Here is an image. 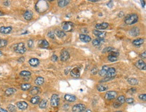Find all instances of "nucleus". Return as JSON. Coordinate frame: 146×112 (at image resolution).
<instances>
[{
	"mask_svg": "<svg viewBox=\"0 0 146 112\" xmlns=\"http://www.w3.org/2000/svg\"><path fill=\"white\" fill-rule=\"evenodd\" d=\"M138 16L135 13H132V14H128L125 17V23L127 25H133L134 23H137L138 21Z\"/></svg>",
	"mask_w": 146,
	"mask_h": 112,
	"instance_id": "obj_1",
	"label": "nucleus"
},
{
	"mask_svg": "<svg viewBox=\"0 0 146 112\" xmlns=\"http://www.w3.org/2000/svg\"><path fill=\"white\" fill-rule=\"evenodd\" d=\"M36 10L39 12H43L47 10L48 8V4L45 1H40L36 5Z\"/></svg>",
	"mask_w": 146,
	"mask_h": 112,
	"instance_id": "obj_2",
	"label": "nucleus"
},
{
	"mask_svg": "<svg viewBox=\"0 0 146 112\" xmlns=\"http://www.w3.org/2000/svg\"><path fill=\"white\" fill-rule=\"evenodd\" d=\"M14 50L16 51V53L18 54H24L26 51V48L25 47V45L23 43H19L18 44H16L15 46L14 47Z\"/></svg>",
	"mask_w": 146,
	"mask_h": 112,
	"instance_id": "obj_3",
	"label": "nucleus"
},
{
	"mask_svg": "<svg viewBox=\"0 0 146 112\" xmlns=\"http://www.w3.org/2000/svg\"><path fill=\"white\" fill-rule=\"evenodd\" d=\"M73 27H74V24L70 21H65L62 23V29L65 31L71 32L73 31Z\"/></svg>",
	"mask_w": 146,
	"mask_h": 112,
	"instance_id": "obj_4",
	"label": "nucleus"
},
{
	"mask_svg": "<svg viewBox=\"0 0 146 112\" xmlns=\"http://www.w3.org/2000/svg\"><path fill=\"white\" fill-rule=\"evenodd\" d=\"M86 109V105L82 104H75L72 108L73 112H83Z\"/></svg>",
	"mask_w": 146,
	"mask_h": 112,
	"instance_id": "obj_5",
	"label": "nucleus"
},
{
	"mask_svg": "<svg viewBox=\"0 0 146 112\" xmlns=\"http://www.w3.org/2000/svg\"><path fill=\"white\" fill-rule=\"evenodd\" d=\"M59 97L57 94H53L51 98V105L53 107H57L59 105Z\"/></svg>",
	"mask_w": 146,
	"mask_h": 112,
	"instance_id": "obj_6",
	"label": "nucleus"
},
{
	"mask_svg": "<svg viewBox=\"0 0 146 112\" xmlns=\"http://www.w3.org/2000/svg\"><path fill=\"white\" fill-rule=\"evenodd\" d=\"M117 93L116 91H109L106 93L105 95V99L107 100H114L117 97Z\"/></svg>",
	"mask_w": 146,
	"mask_h": 112,
	"instance_id": "obj_7",
	"label": "nucleus"
},
{
	"mask_svg": "<svg viewBox=\"0 0 146 112\" xmlns=\"http://www.w3.org/2000/svg\"><path fill=\"white\" fill-rule=\"evenodd\" d=\"M135 66L141 70H146V63L143 61L142 59L137 60L135 63Z\"/></svg>",
	"mask_w": 146,
	"mask_h": 112,
	"instance_id": "obj_8",
	"label": "nucleus"
},
{
	"mask_svg": "<svg viewBox=\"0 0 146 112\" xmlns=\"http://www.w3.org/2000/svg\"><path fill=\"white\" fill-rule=\"evenodd\" d=\"M61 60L62 61V62H66V61H67L69 59V57H70V55H69V53L67 51V50H63L62 52H61Z\"/></svg>",
	"mask_w": 146,
	"mask_h": 112,
	"instance_id": "obj_9",
	"label": "nucleus"
},
{
	"mask_svg": "<svg viewBox=\"0 0 146 112\" xmlns=\"http://www.w3.org/2000/svg\"><path fill=\"white\" fill-rule=\"evenodd\" d=\"M116 75V70L114 67H109V69L107 71L106 77L110 78H114Z\"/></svg>",
	"mask_w": 146,
	"mask_h": 112,
	"instance_id": "obj_10",
	"label": "nucleus"
},
{
	"mask_svg": "<svg viewBox=\"0 0 146 112\" xmlns=\"http://www.w3.org/2000/svg\"><path fill=\"white\" fill-rule=\"evenodd\" d=\"M71 75L74 78H78L80 76V70L78 67H75L71 70Z\"/></svg>",
	"mask_w": 146,
	"mask_h": 112,
	"instance_id": "obj_11",
	"label": "nucleus"
},
{
	"mask_svg": "<svg viewBox=\"0 0 146 112\" xmlns=\"http://www.w3.org/2000/svg\"><path fill=\"white\" fill-rule=\"evenodd\" d=\"M139 33H140L139 29L137 27H133L130 31H129V34H130V35H131V36H133V37L138 36V35H139Z\"/></svg>",
	"mask_w": 146,
	"mask_h": 112,
	"instance_id": "obj_12",
	"label": "nucleus"
},
{
	"mask_svg": "<svg viewBox=\"0 0 146 112\" xmlns=\"http://www.w3.org/2000/svg\"><path fill=\"white\" fill-rule=\"evenodd\" d=\"M79 39L82 41L84 43H88L91 41L92 39L89 35H86V34H80L79 35Z\"/></svg>",
	"mask_w": 146,
	"mask_h": 112,
	"instance_id": "obj_13",
	"label": "nucleus"
},
{
	"mask_svg": "<svg viewBox=\"0 0 146 112\" xmlns=\"http://www.w3.org/2000/svg\"><path fill=\"white\" fill-rule=\"evenodd\" d=\"M93 33L94 35L98 37L100 39H104V37L106 36V32L105 31H100L98 30H94Z\"/></svg>",
	"mask_w": 146,
	"mask_h": 112,
	"instance_id": "obj_14",
	"label": "nucleus"
},
{
	"mask_svg": "<svg viewBox=\"0 0 146 112\" xmlns=\"http://www.w3.org/2000/svg\"><path fill=\"white\" fill-rule=\"evenodd\" d=\"M103 42H104V39H95L92 41V45L94 47H100Z\"/></svg>",
	"mask_w": 146,
	"mask_h": 112,
	"instance_id": "obj_15",
	"label": "nucleus"
},
{
	"mask_svg": "<svg viewBox=\"0 0 146 112\" xmlns=\"http://www.w3.org/2000/svg\"><path fill=\"white\" fill-rule=\"evenodd\" d=\"M16 105L17 107L22 110H24L28 108V104L25 101H19L16 104Z\"/></svg>",
	"mask_w": 146,
	"mask_h": 112,
	"instance_id": "obj_16",
	"label": "nucleus"
},
{
	"mask_svg": "<svg viewBox=\"0 0 146 112\" xmlns=\"http://www.w3.org/2000/svg\"><path fill=\"white\" fill-rule=\"evenodd\" d=\"M28 63L32 67H36V66H38L39 65L40 62L37 58H32V59H30L29 60Z\"/></svg>",
	"mask_w": 146,
	"mask_h": 112,
	"instance_id": "obj_17",
	"label": "nucleus"
},
{
	"mask_svg": "<svg viewBox=\"0 0 146 112\" xmlns=\"http://www.w3.org/2000/svg\"><path fill=\"white\" fill-rule=\"evenodd\" d=\"M39 46L40 48H47L49 46V43L47 40L43 39V40H40L39 41Z\"/></svg>",
	"mask_w": 146,
	"mask_h": 112,
	"instance_id": "obj_18",
	"label": "nucleus"
},
{
	"mask_svg": "<svg viewBox=\"0 0 146 112\" xmlns=\"http://www.w3.org/2000/svg\"><path fill=\"white\" fill-rule=\"evenodd\" d=\"M12 30V27H0V32L1 33H4V34H8L10 33Z\"/></svg>",
	"mask_w": 146,
	"mask_h": 112,
	"instance_id": "obj_19",
	"label": "nucleus"
},
{
	"mask_svg": "<svg viewBox=\"0 0 146 112\" xmlns=\"http://www.w3.org/2000/svg\"><path fill=\"white\" fill-rule=\"evenodd\" d=\"M76 97L73 95H71V94H66L65 95V100L67 101H69V102H73L76 100Z\"/></svg>",
	"mask_w": 146,
	"mask_h": 112,
	"instance_id": "obj_20",
	"label": "nucleus"
},
{
	"mask_svg": "<svg viewBox=\"0 0 146 112\" xmlns=\"http://www.w3.org/2000/svg\"><path fill=\"white\" fill-rule=\"evenodd\" d=\"M109 69V67H108L107 66H103L102 68V70H100V71H99L98 72V74L100 75V76H102V77H104V76H106V75H107V71H108V70Z\"/></svg>",
	"mask_w": 146,
	"mask_h": 112,
	"instance_id": "obj_21",
	"label": "nucleus"
},
{
	"mask_svg": "<svg viewBox=\"0 0 146 112\" xmlns=\"http://www.w3.org/2000/svg\"><path fill=\"white\" fill-rule=\"evenodd\" d=\"M108 27V23H105V22L102 23H98L96 25V28L97 29H105Z\"/></svg>",
	"mask_w": 146,
	"mask_h": 112,
	"instance_id": "obj_22",
	"label": "nucleus"
},
{
	"mask_svg": "<svg viewBox=\"0 0 146 112\" xmlns=\"http://www.w3.org/2000/svg\"><path fill=\"white\" fill-rule=\"evenodd\" d=\"M40 92V89L39 87H33L31 89V90L30 91V93L32 95H34L36 96L37 94Z\"/></svg>",
	"mask_w": 146,
	"mask_h": 112,
	"instance_id": "obj_23",
	"label": "nucleus"
},
{
	"mask_svg": "<svg viewBox=\"0 0 146 112\" xmlns=\"http://www.w3.org/2000/svg\"><path fill=\"white\" fill-rule=\"evenodd\" d=\"M24 19H26V20H31L33 17V13L31 11H26V12L24 13Z\"/></svg>",
	"mask_w": 146,
	"mask_h": 112,
	"instance_id": "obj_24",
	"label": "nucleus"
},
{
	"mask_svg": "<svg viewBox=\"0 0 146 112\" xmlns=\"http://www.w3.org/2000/svg\"><path fill=\"white\" fill-rule=\"evenodd\" d=\"M144 43V39L141 38L137 39H135L134 41H133V44L135 46H141L143 43Z\"/></svg>",
	"mask_w": 146,
	"mask_h": 112,
	"instance_id": "obj_25",
	"label": "nucleus"
},
{
	"mask_svg": "<svg viewBox=\"0 0 146 112\" xmlns=\"http://www.w3.org/2000/svg\"><path fill=\"white\" fill-rule=\"evenodd\" d=\"M96 89L98 91H107L108 89V86L105 85H102V84H99L96 86Z\"/></svg>",
	"mask_w": 146,
	"mask_h": 112,
	"instance_id": "obj_26",
	"label": "nucleus"
},
{
	"mask_svg": "<svg viewBox=\"0 0 146 112\" xmlns=\"http://www.w3.org/2000/svg\"><path fill=\"white\" fill-rule=\"evenodd\" d=\"M127 81H128V83H129L130 85H138V83H139L138 80H137V79H135V78H133V77H131V78H129V79H127Z\"/></svg>",
	"mask_w": 146,
	"mask_h": 112,
	"instance_id": "obj_27",
	"label": "nucleus"
},
{
	"mask_svg": "<svg viewBox=\"0 0 146 112\" xmlns=\"http://www.w3.org/2000/svg\"><path fill=\"white\" fill-rule=\"evenodd\" d=\"M70 2V1H66V0H61L58 1V5L60 8H63L67 5Z\"/></svg>",
	"mask_w": 146,
	"mask_h": 112,
	"instance_id": "obj_28",
	"label": "nucleus"
},
{
	"mask_svg": "<svg viewBox=\"0 0 146 112\" xmlns=\"http://www.w3.org/2000/svg\"><path fill=\"white\" fill-rule=\"evenodd\" d=\"M40 101V97L39 96H36L33 97L32 98H31L30 100V102H31L32 104H38Z\"/></svg>",
	"mask_w": 146,
	"mask_h": 112,
	"instance_id": "obj_29",
	"label": "nucleus"
},
{
	"mask_svg": "<svg viewBox=\"0 0 146 112\" xmlns=\"http://www.w3.org/2000/svg\"><path fill=\"white\" fill-rule=\"evenodd\" d=\"M44 81V80L43 77H38L35 79V81H34V83H35L36 85H43V84Z\"/></svg>",
	"mask_w": 146,
	"mask_h": 112,
	"instance_id": "obj_30",
	"label": "nucleus"
},
{
	"mask_svg": "<svg viewBox=\"0 0 146 112\" xmlns=\"http://www.w3.org/2000/svg\"><path fill=\"white\" fill-rule=\"evenodd\" d=\"M16 92V89L15 88H13V87H10V88H8V89H6L5 91V95H12L14 93H15Z\"/></svg>",
	"mask_w": 146,
	"mask_h": 112,
	"instance_id": "obj_31",
	"label": "nucleus"
},
{
	"mask_svg": "<svg viewBox=\"0 0 146 112\" xmlns=\"http://www.w3.org/2000/svg\"><path fill=\"white\" fill-rule=\"evenodd\" d=\"M47 100H45V99L42 100L40 101V102L39 103L40 108H42V109L45 108L47 107Z\"/></svg>",
	"mask_w": 146,
	"mask_h": 112,
	"instance_id": "obj_32",
	"label": "nucleus"
},
{
	"mask_svg": "<svg viewBox=\"0 0 146 112\" xmlns=\"http://www.w3.org/2000/svg\"><path fill=\"white\" fill-rule=\"evenodd\" d=\"M55 34L57 35V37H59L60 38H62L64 36H65V32L63 31H61V30H59V29H56Z\"/></svg>",
	"mask_w": 146,
	"mask_h": 112,
	"instance_id": "obj_33",
	"label": "nucleus"
},
{
	"mask_svg": "<svg viewBox=\"0 0 146 112\" xmlns=\"http://www.w3.org/2000/svg\"><path fill=\"white\" fill-rule=\"evenodd\" d=\"M116 101L118 102L120 105L123 104L125 102V97L124 95H121V96L118 97V98H117V100Z\"/></svg>",
	"mask_w": 146,
	"mask_h": 112,
	"instance_id": "obj_34",
	"label": "nucleus"
},
{
	"mask_svg": "<svg viewBox=\"0 0 146 112\" xmlns=\"http://www.w3.org/2000/svg\"><path fill=\"white\" fill-rule=\"evenodd\" d=\"M31 87V85L29 83H24L21 85V89L23 91H27Z\"/></svg>",
	"mask_w": 146,
	"mask_h": 112,
	"instance_id": "obj_35",
	"label": "nucleus"
},
{
	"mask_svg": "<svg viewBox=\"0 0 146 112\" xmlns=\"http://www.w3.org/2000/svg\"><path fill=\"white\" fill-rule=\"evenodd\" d=\"M20 75L21 76L27 77V76H30L31 75V73L28 71H22L20 73Z\"/></svg>",
	"mask_w": 146,
	"mask_h": 112,
	"instance_id": "obj_36",
	"label": "nucleus"
},
{
	"mask_svg": "<svg viewBox=\"0 0 146 112\" xmlns=\"http://www.w3.org/2000/svg\"><path fill=\"white\" fill-rule=\"evenodd\" d=\"M108 61H110L111 62H115L118 60V58H117V57H116V56H113V55H109L108 56Z\"/></svg>",
	"mask_w": 146,
	"mask_h": 112,
	"instance_id": "obj_37",
	"label": "nucleus"
},
{
	"mask_svg": "<svg viewBox=\"0 0 146 112\" xmlns=\"http://www.w3.org/2000/svg\"><path fill=\"white\" fill-rule=\"evenodd\" d=\"M115 51V48L114 47H107L106 48H104L102 51V53H107V52H111V51Z\"/></svg>",
	"mask_w": 146,
	"mask_h": 112,
	"instance_id": "obj_38",
	"label": "nucleus"
},
{
	"mask_svg": "<svg viewBox=\"0 0 146 112\" xmlns=\"http://www.w3.org/2000/svg\"><path fill=\"white\" fill-rule=\"evenodd\" d=\"M8 109L10 112H16V107H15L14 105H12V104H10L8 105Z\"/></svg>",
	"mask_w": 146,
	"mask_h": 112,
	"instance_id": "obj_39",
	"label": "nucleus"
},
{
	"mask_svg": "<svg viewBox=\"0 0 146 112\" xmlns=\"http://www.w3.org/2000/svg\"><path fill=\"white\" fill-rule=\"evenodd\" d=\"M7 44H8L7 40H5V39H0V48H1V47H4L6 46Z\"/></svg>",
	"mask_w": 146,
	"mask_h": 112,
	"instance_id": "obj_40",
	"label": "nucleus"
},
{
	"mask_svg": "<svg viewBox=\"0 0 146 112\" xmlns=\"http://www.w3.org/2000/svg\"><path fill=\"white\" fill-rule=\"evenodd\" d=\"M125 101H126L127 104H131L133 103V101H134V100H133V98L129 97V98H127V99H125Z\"/></svg>",
	"mask_w": 146,
	"mask_h": 112,
	"instance_id": "obj_41",
	"label": "nucleus"
},
{
	"mask_svg": "<svg viewBox=\"0 0 146 112\" xmlns=\"http://www.w3.org/2000/svg\"><path fill=\"white\" fill-rule=\"evenodd\" d=\"M28 46L30 48H32L34 46V41L32 39H29L28 41Z\"/></svg>",
	"mask_w": 146,
	"mask_h": 112,
	"instance_id": "obj_42",
	"label": "nucleus"
},
{
	"mask_svg": "<svg viewBox=\"0 0 146 112\" xmlns=\"http://www.w3.org/2000/svg\"><path fill=\"white\" fill-rule=\"evenodd\" d=\"M139 98L142 101H146V94H140Z\"/></svg>",
	"mask_w": 146,
	"mask_h": 112,
	"instance_id": "obj_43",
	"label": "nucleus"
},
{
	"mask_svg": "<svg viewBox=\"0 0 146 112\" xmlns=\"http://www.w3.org/2000/svg\"><path fill=\"white\" fill-rule=\"evenodd\" d=\"M48 35V37H50V38H51V39H55V33H53V32H49V33L47 34Z\"/></svg>",
	"mask_w": 146,
	"mask_h": 112,
	"instance_id": "obj_44",
	"label": "nucleus"
},
{
	"mask_svg": "<svg viewBox=\"0 0 146 112\" xmlns=\"http://www.w3.org/2000/svg\"><path fill=\"white\" fill-rule=\"evenodd\" d=\"M135 92H136V88H131V89H129V90L127 91V93H130L131 95L133 94V93H135Z\"/></svg>",
	"mask_w": 146,
	"mask_h": 112,
	"instance_id": "obj_45",
	"label": "nucleus"
},
{
	"mask_svg": "<svg viewBox=\"0 0 146 112\" xmlns=\"http://www.w3.org/2000/svg\"><path fill=\"white\" fill-rule=\"evenodd\" d=\"M58 60V57L56 55H53L51 57V61L53 62H57Z\"/></svg>",
	"mask_w": 146,
	"mask_h": 112,
	"instance_id": "obj_46",
	"label": "nucleus"
},
{
	"mask_svg": "<svg viewBox=\"0 0 146 112\" xmlns=\"http://www.w3.org/2000/svg\"><path fill=\"white\" fill-rule=\"evenodd\" d=\"M110 55H113V56H116V57H117V56H118V55H119V53H118V51H111V52H110Z\"/></svg>",
	"mask_w": 146,
	"mask_h": 112,
	"instance_id": "obj_47",
	"label": "nucleus"
},
{
	"mask_svg": "<svg viewBox=\"0 0 146 112\" xmlns=\"http://www.w3.org/2000/svg\"><path fill=\"white\" fill-rule=\"evenodd\" d=\"M114 79V78H110V77H106V78H104V79H102L101 81H100V82H106V81H110V80H111V79Z\"/></svg>",
	"mask_w": 146,
	"mask_h": 112,
	"instance_id": "obj_48",
	"label": "nucleus"
},
{
	"mask_svg": "<svg viewBox=\"0 0 146 112\" xmlns=\"http://www.w3.org/2000/svg\"><path fill=\"white\" fill-rule=\"evenodd\" d=\"M121 105L119 104L118 102H117V101L114 102V104H113V106H114V108H118Z\"/></svg>",
	"mask_w": 146,
	"mask_h": 112,
	"instance_id": "obj_49",
	"label": "nucleus"
},
{
	"mask_svg": "<svg viewBox=\"0 0 146 112\" xmlns=\"http://www.w3.org/2000/svg\"><path fill=\"white\" fill-rule=\"evenodd\" d=\"M140 56V58H142V59H146V51H144L143 54H141L139 55Z\"/></svg>",
	"mask_w": 146,
	"mask_h": 112,
	"instance_id": "obj_50",
	"label": "nucleus"
},
{
	"mask_svg": "<svg viewBox=\"0 0 146 112\" xmlns=\"http://www.w3.org/2000/svg\"><path fill=\"white\" fill-rule=\"evenodd\" d=\"M24 60H25V59H24V57H21V58L18 59V62H19V63H23L24 62Z\"/></svg>",
	"mask_w": 146,
	"mask_h": 112,
	"instance_id": "obj_51",
	"label": "nucleus"
},
{
	"mask_svg": "<svg viewBox=\"0 0 146 112\" xmlns=\"http://www.w3.org/2000/svg\"><path fill=\"white\" fill-rule=\"evenodd\" d=\"M91 73H92V74H96V73H97V69H96V67L93 68L92 70H91Z\"/></svg>",
	"mask_w": 146,
	"mask_h": 112,
	"instance_id": "obj_52",
	"label": "nucleus"
},
{
	"mask_svg": "<svg viewBox=\"0 0 146 112\" xmlns=\"http://www.w3.org/2000/svg\"><path fill=\"white\" fill-rule=\"evenodd\" d=\"M108 8H112V1H110V2L108 4Z\"/></svg>",
	"mask_w": 146,
	"mask_h": 112,
	"instance_id": "obj_53",
	"label": "nucleus"
},
{
	"mask_svg": "<svg viewBox=\"0 0 146 112\" xmlns=\"http://www.w3.org/2000/svg\"><path fill=\"white\" fill-rule=\"evenodd\" d=\"M69 70H70V67H68V69H66V70H65V74L67 75V74H68V72H69Z\"/></svg>",
	"mask_w": 146,
	"mask_h": 112,
	"instance_id": "obj_54",
	"label": "nucleus"
},
{
	"mask_svg": "<svg viewBox=\"0 0 146 112\" xmlns=\"http://www.w3.org/2000/svg\"><path fill=\"white\" fill-rule=\"evenodd\" d=\"M0 112H8L7 110H5V109L0 108Z\"/></svg>",
	"mask_w": 146,
	"mask_h": 112,
	"instance_id": "obj_55",
	"label": "nucleus"
},
{
	"mask_svg": "<svg viewBox=\"0 0 146 112\" xmlns=\"http://www.w3.org/2000/svg\"><path fill=\"white\" fill-rule=\"evenodd\" d=\"M141 3L143 8H145V3H146V1H141Z\"/></svg>",
	"mask_w": 146,
	"mask_h": 112,
	"instance_id": "obj_56",
	"label": "nucleus"
},
{
	"mask_svg": "<svg viewBox=\"0 0 146 112\" xmlns=\"http://www.w3.org/2000/svg\"><path fill=\"white\" fill-rule=\"evenodd\" d=\"M4 5L8 6V5H9L10 4H9V2H8V1H5V2H4Z\"/></svg>",
	"mask_w": 146,
	"mask_h": 112,
	"instance_id": "obj_57",
	"label": "nucleus"
},
{
	"mask_svg": "<svg viewBox=\"0 0 146 112\" xmlns=\"http://www.w3.org/2000/svg\"><path fill=\"white\" fill-rule=\"evenodd\" d=\"M120 14H121V15H119V17H122L123 16V13L122 12H121V13H120Z\"/></svg>",
	"mask_w": 146,
	"mask_h": 112,
	"instance_id": "obj_58",
	"label": "nucleus"
},
{
	"mask_svg": "<svg viewBox=\"0 0 146 112\" xmlns=\"http://www.w3.org/2000/svg\"><path fill=\"white\" fill-rule=\"evenodd\" d=\"M84 112H92V111H91L90 109H88V110H86Z\"/></svg>",
	"mask_w": 146,
	"mask_h": 112,
	"instance_id": "obj_59",
	"label": "nucleus"
},
{
	"mask_svg": "<svg viewBox=\"0 0 146 112\" xmlns=\"http://www.w3.org/2000/svg\"><path fill=\"white\" fill-rule=\"evenodd\" d=\"M91 1V2H97L98 1V0H94V1Z\"/></svg>",
	"mask_w": 146,
	"mask_h": 112,
	"instance_id": "obj_60",
	"label": "nucleus"
},
{
	"mask_svg": "<svg viewBox=\"0 0 146 112\" xmlns=\"http://www.w3.org/2000/svg\"><path fill=\"white\" fill-rule=\"evenodd\" d=\"M1 55H2V52L0 51V56H1Z\"/></svg>",
	"mask_w": 146,
	"mask_h": 112,
	"instance_id": "obj_61",
	"label": "nucleus"
},
{
	"mask_svg": "<svg viewBox=\"0 0 146 112\" xmlns=\"http://www.w3.org/2000/svg\"><path fill=\"white\" fill-rule=\"evenodd\" d=\"M121 112V111H118V112Z\"/></svg>",
	"mask_w": 146,
	"mask_h": 112,
	"instance_id": "obj_62",
	"label": "nucleus"
}]
</instances>
